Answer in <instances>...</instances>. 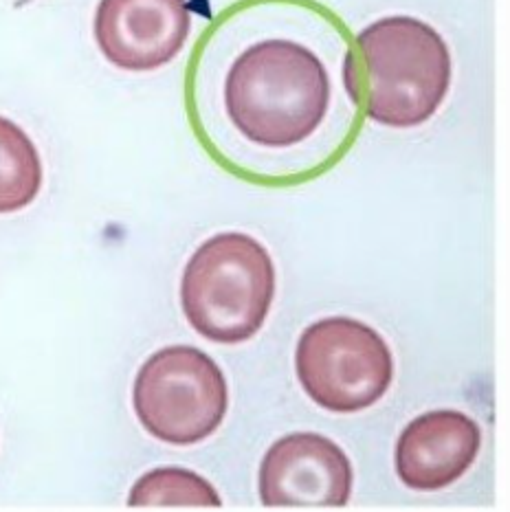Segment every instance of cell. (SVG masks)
<instances>
[{"instance_id":"obj_1","label":"cell","mask_w":510,"mask_h":512,"mask_svg":"<svg viewBox=\"0 0 510 512\" xmlns=\"http://www.w3.org/2000/svg\"><path fill=\"white\" fill-rule=\"evenodd\" d=\"M330 106V77L308 47L275 38L251 44L225 77L231 124L260 148L284 150L313 137Z\"/></svg>"},{"instance_id":"obj_2","label":"cell","mask_w":510,"mask_h":512,"mask_svg":"<svg viewBox=\"0 0 510 512\" xmlns=\"http://www.w3.org/2000/svg\"><path fill=\"white\" fill-rule=\"evenodd\" d=\"M348 88L365 115L387 128H416L438 113L451 86L445 38L412 16H387L359 31Z\"/></svg>"},{"instance_id":"obj_3","label":"cell","mask_w":510,"mask_h":512,"mask_svg":"<svg viewBox=\"0 0 510 512\" xmlns=\"http://www.w3.org/2000/svg\"><path fill=\"white\" fill-rule=\"evenodd\" d=\"M275 297V266L262 242L229 231L205 240L185 264L181 308L198 335L225 345L258 335Z\"/></svg>"},{"instance_id":"obj_4","label":"cell","mask_w":510,"mask_h":512,"mask_svg":"<svg viewBox=\"0 0 510 512\" xmlns=\"http://www.w3.org/2000/svg\"><path fill=\"white\" fill-rule=\"evenodd\" d=\"M132 407L152 438L190 447L223 425L229 409L225 374L198 348L170 345L139 367Z\"/></svg>"},{"instance_id":"obj_5","label":"cell","mask_w":510,"mask_h":512,"mask_svg":"<svg viewBox=\"0 0 510 512\" xmlns=\"http://www.w3.org/2000/svg\"><path fill=\"white\" fill-rule=\"evenodd\" d=\"M295 372L315 405L335 414H357L387 394L394 359L390 345L368 324L328 317L302 332Z\"/></svg>"},{"instance_id":"obj_6","label":"cell","mask_w":510,"mask_h":512,"mask_svg":"<svg viewBox=\"0 0 510 512\" xmlns=\"http://www.w3.org/2000/svg\"><path fill=\"white\" fill-rule=\"evenodd\" d=\"M258 475L266 508H343L354 482L352 464L339 444L310 431L277 440Z\"/></svg>"},{"instance_id":"obj_7","label":"cell","mask_w":510,"mask_h":512,"mask_svg":"<svg viewBox=\"0 0 510 512\" xmlns=\"http://www.w3.org/2000/svg\"><path fill=\"white\" fill-rule=\"evenodd\" d=\"M192 29L187 0H99L95 40L121 71L146 73L170 64Z\"/></svg>"},{"instance_id":"obj_8","label":"cell","mask_w":510,"mask_h":512,"mask_svg":"<svg viewBox=\"0 0 510 512\" xmlns=\"http://www.w3.org/2000/svg\"><path fill=\"white\" fill-rule=\"evenodd\" d=\"M480 447L482 431L471 416L456 409L427 411L396 442V475L412 491H442L471 469Z\"/></svg>"},{"instance_id":"obj_9","label":"cell","mask_w":510,"mask_h":512,"mask_svg":"<svg viewBox=\"0 0 510 512\" xmlns=\"http://www.w3.org/2000/svg\"><path fill=\"white\" fill-rule=\"evenodd\" d=\"M42 189V161L31 137L0 117V214L29 207Z\"/></svg>"},{"instance_id":"obj_10","label":"cell","mask_w":510,"mask_h":512,"mask_svg":"<svg viewBox=\"0 0 510 512\" xmlns=\"http://www.w3.org/2000/svg\"><path fill=\"white\" fill-rule=\"evenodd\" d=\"M130 508H220L223 499L203 475L163 466L141 475L130 488Z\"/></svg>"}]
</instances>
